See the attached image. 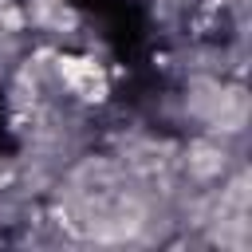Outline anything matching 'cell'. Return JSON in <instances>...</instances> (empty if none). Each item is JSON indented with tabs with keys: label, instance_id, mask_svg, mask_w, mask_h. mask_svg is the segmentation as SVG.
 I'll list each match as a JSON object with an SVG mask.
<instances>
[{
	"label": "cell",
	"instance_id": "6da1fadb",
	"mask_svg": "<svg viewBox=\"0 0 252 252\" xmlns=\"http://www.w3.org/2000/svg\"><path fill=\"white\" fill-rule=\"evenodd\" d=\"M59 75H63V83H67L79 98H87V102L106 98V75H102V67H98L94 59L59 55Z\"/></svg>",
	"mask_w": 252,
	"mask_h": 252
}]
</instances>
